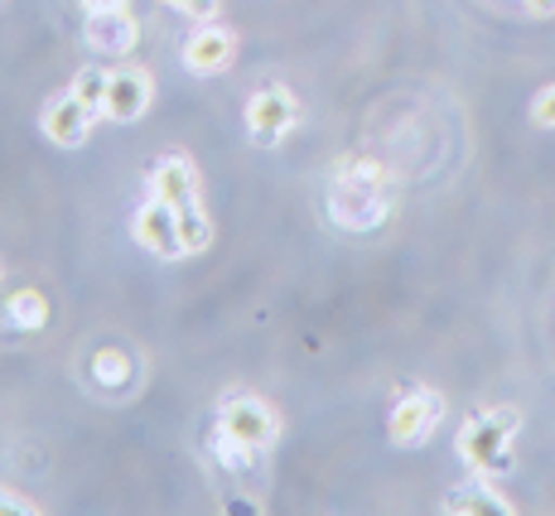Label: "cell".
I'll use <instances>...</instances> for the list:
<instances>
[{
  "label": "cell",
  "instance_id": "18",
  "mask_svg": "<svg viewBox=\"0 0 555 516\" xmlns=\"http://www.w3.org/2000/svg\"><path fill=\"white\" fill-rule=\"evenodd\" d=\"M35 512H39L35 498H25V492H15V488L0 482V516H35Z\"/></svg>",
  "mask_w": 555,
  "mask_h": 516
},
{
  "label": "cell",
  "instance_id": "1",
  "mask_svg": "<svg viewBox=\"0 0 555 516\" xmlns=\"http://www.w3.org/2000/svg\"><path fill=\"white\" fill-rule=\"evenodd\" d=\"M324 212H328V222L348 236L382 232L391 222V212H397L391 175L377 165V159H344V165L328 175Z\"/></svg>",
  "mask_w": 555,
  "mask_h": 516
},
{
  "label": "cell",
  "instance_id": "8",
  "mask_svg": "<svg viewBox=\"0 0 555 516\" xmlns=\"http://www.w3.org/2000/svg\"><path fill=\"white\" fill-rule=\"evenodd\" d=\"M39 126H44V136L59 150H78V145H88V136H92V126H98V116L88 112V102H82L78 92H59V96H49V106H44V116H39Z\"/></svg>",
  "mask_w": 555,
  "mask_h": 516
},
{
  "label": "cell",
  "instance_id": "3",
  "mask_svg": "<svg viewBox=\"0 0 555 516\" xmlns=\"http://www.w3.org/2000/svg\"><path fill=\"white\" fill-rule=\"evenodd\" d=\"M212 435L228 439L232 449H242V454H256L261 459L266 449L281 439V415H275L271 401H261V396L251 391H232L222 396L218 405V425H212Z\"/></svg>",
  "mask_w": 555,
  "mask_h": 516
},
{
  "label": "cell",
  "instance_id": "4",
  "mask_svg": "<svg viewBox=\"0 0 555 516\" xmlns=\"http://www.w3.org/2000/svg\"><path fill=\"white\" fill-rule=\"evenodd\" d=\"M444 415H450V401H444L435 386H405L387 411V439L397 449H421L435 439Z\"/></svg>",
  "mask_w": 555,
  "mask_h": 516
},
{
  "label": "cell",
  "instance_id": "12",
  "mask_svg": "<svg viewBox=\"0 0 555 516\" xmlns=\"http://www.w3.org/2000/svg\"><path fill=\"white\" fill-rule=\"evenodd\" d=\"M88 376H92V386H98V391L126 396L135 382H141V362H135V352H131V348L102 343V348L88 358Z\"/></svg>",
  "mask_w": 555,
  "mask_h": 516
},
{
  "label": "cell",
  "instance_id": "14",
  "mask_svg": "<svg viewBox=\"0 0 555 516\" xmlns=\"http://www.w3.org/2000/svg\"><path fill=\"white\" fill-rule=\"evenodd\" d=\"M5 324L15 333H44L49 328V299L44 289H15V295L5 299Z\"/></svg>",
  "mask_w": 555,
  "mask_h": 516
},
{
  "label": "cell",
  "instance_id": "5",
  "mask_svg": "<svg viewBox=\"0 0 555 516\" xmlns=\"http://www.w3.org/2000/svg\"><path fill=\"white\" fill-rule=\"evenodd\" d=\"M242 121H247L251 145H281L285 136L300 126V102H295L291 88L271 82V88H261V92L247 96V112H242Z\"/></svg>",
  "mask_w": 555,
  "mask_h": 516
},
{
  "label": "cell",
  "instance_id": "9",
  "mask_svg": "<svg viewBox=\"0 0 555 516\" xmlns=\"http://www.w3.org/2000/svg\"><path fill=\"white\" fill-rule=\"evenodd\" d=\"M151 102H155V78L145 68L112 73V88H106V121L131 126L151 112Z\"/></svg>",
  "mask_w": 555,
  "mask_h": 516
},
{
  "label": "cell",
  "instance_id": "2",
  "mask_svg": "<svg viewBox=\"0 0 555 516\" xmlns=\"http://www.w3.org/2000/svg\"><path fill=\"white\" fill-rule=\"evenodd\" d=\"M517 435H521V411L517 405H483L459 429L454 449L468 473L478 478H507L517 468Z\"/></svg>",
  "mask_w": 555,
  "mask_h": 516
},
{
  "label": "cell",
  "instance_id": "7",
  "mask_svg": "<svg viewBox=\"0 0 555 516\" xmlns=\"http://www.w3.org/2000/svg\"><path fill=\"white\" fill-rule=\"evenodd\" d=\"M237 59V35L218 20H198V29L184 39V68L194 78H218L222 68H232Z\"/></svg>",
  "mask_w": 555,
  "mask_h": 516
},
{
  "label": "cell",
  "instance_id": "16",
  "mask_svg": "<svg viewBox=\"0 0 555 516\" xmlns=\"http://www.w3.org/2000/svg\"><path fill=\"white\" fill-rule=\"evenodd\" d=\"M179 236H184L189 256L208 251V242H212V222H208V212H203V203H194V208H179Z\"/></svg>",
  "mask_w": 555,
  "mask_h": 516
},
{
  "label": "cell",
  "instance_id": "17",
  "mask_svg": "<svg viewBox=\"0 0 555 516\" xmlns=\"http://www.w3.org/2000/svg\"><path fill=\"white\" fill-rule=\"evenodd\" d=\"M527 116H531V126H541V131H555V82H546V88L531 96Z\"/></svg>",
  "mask_w": 555,
  "mask_h": 516
},
{
  "label": "cell",
  "instance_id": "21",
  "mask_svg": "<svg viewBox=\"0 0 555 516\" xmlns=\"http://www.w3.org/2000/svg\"><path fill=\"white\" fill-rule=\"evenodd\" d=\"M88 15H98V10H126V0H78Z\"/></svg>",
  "mask_w": 555,
  "mask_h": 516
},
{
  "label": "cell",
  "instance_id": "20",
  "mask_svg": "<svg viewBox=\"0 0 555 516\" xmlns=\"http://www.w3.org/2000/svg\"><path fill=\"white\" fill-rule=\"evenodd\" d=\"M521 5H527L537 20H555V0H521Z\"/></svg>",
  "mask_w": 555,
  "mask_h": 516
},
{
  "label": "cell",
  "instance_id": "15",
  "mask_svg": "<svg viewBox=\"0 0 555 516\" xmlns=\"http://www.w3.org/2000/svg\"><path fill=\"white\" fill-rule=\"evenodd\" d=\"M106 88H112V73H106V68H92V63H88V68H78V78H73V92L88 102V112L98 116V121L106 116Z\"/></svg>",
  "mask_w": 555,
  "mask_h": 516
},
{
  "label": "cell",
  "instance_id": "19",
  "mask_svg": "<svg viewBox=\"0 0 555 516\" xmlns=\"http://www.w3.org/2000/svg\"><path fill=\"white\" fill-rule=\"evenodd\" d=\"M169 5H175L179 15H189V20H212L218 15V0H169Z\"/></svg>",
  "mask_w": 555,
  "mask_h": 516
},
{
  "label": "cell",
  "instance_id": "11",
  "mask_svg": "<svg viewBox=\"0 0 555 516\" xmlns=\"http://www.w3.org/2000/svg\"><path fill=\"white\" fill-rule=\"evenodd\" d=\"M145 189H151V198L169 203V208H194V203H198V169H194V159H189V155H165L151 169Z\"/></svg>",
  "mask_w": 555,
  "mask_h": 516
},
{
  "label": "cell",
  "instance_id": "13",
  "mask_svg": "<svg viewBox=\"0 0 555 516\" xmlns=\"http://www.w3.org/2000/svg\"><path fill=\"white\" fill-rule=\"evenodd\" d=\"M444 512L450 516H483V512H498V516H512L517 507H512L507 492H498V478H468L459 482L454 492H444Z\"/></svg>",
  "mask_w": 555,
  "mask_h": 516
},
{
  "label": "cell",
  "instance_id": "6",
  "mask_svg": "<svg viewBox=\"0 0 555 516\" xmlns=\"http://www.w3.org/2000/svg\"><path fill=\"white\" fill-rule=\"evenodd\" d=\"M131 236L151 256H159V261H179V256H189L184 236H179V208H169V203H159V198H145L141 208L131 212Z\"/></svg>",
  "mask_w": 555,
  "mask_h": 516
},
{
  "label": "cell",
  "instance_id": "10",
  "mask_svg": "<svg viewBox=\"0 0 555 516\" xmlns=\"http://www.w3.org/2000/svg\"><path fill=\"white\" fill-rule=\"evenodd\" d=\"M135 39H141V25H135L131 10H98L82 25V44L102 53V59H126L135 49Z\"/></svg>",
  "mask_w": 555,
  "mask_h": 516
}]
</instances>
